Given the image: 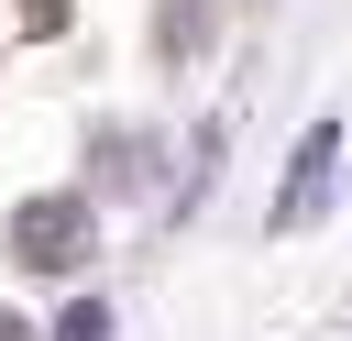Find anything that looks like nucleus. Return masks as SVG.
<instances>
[{"label": "nucleus", "mask_w": 352, "mask_h": 341, "mask_svg": "<svg viewBox=\"0 0 352 341\" xmlns=\"http://www.w3.org/2000/svg\"><path fill=\"white\" fill-rule=\"evenodd\" d=\"M11 253H22L33 275H66V264H88V198H33V209L11 220Z\"/></svg>", "instance_id": "1"}, {"label": "nucleus", "mask_w": 352, "mask_h": 341, "mask_svg": "<svg viewBox=\"0 0 352 341\" xmlns=\"http://www.w3.org/2000/svg\"><path fill=\"white\" fill-rule=\"evenodd\" d=\"M330 154H341V121H319V132L297 143V187H286V220H308V209L330 198Z\"/></svg>", "instance_id": "2"}, {"label": "nucleus", "mask_w": 352, "mask_h": 341, "mask_svg": "<svg viewBox=\"0 0 352 341\" xmlns=\"http://www.w3.org/2000/svg\"><path fill=\"white\" fill-rule=\"evenodd\" d=\"M55 341H110V308H99V297H88V308H66V319H55Z\"/></svg>", "instance_id": "3"}, {"label": "nucleus", "mask_w": 352, "mask_h": 341, "mask_svg": "<svg viewBox=\"0 0 352 341\" xmlns=\"http://www.w3.org/2000/svg\"><path fill=\"white\" fill-rule=\"evenodd\" d=\"M0 341H22V319H11V308H0Z\"/></svg>", "instance_id": "4"}]
</instances>
